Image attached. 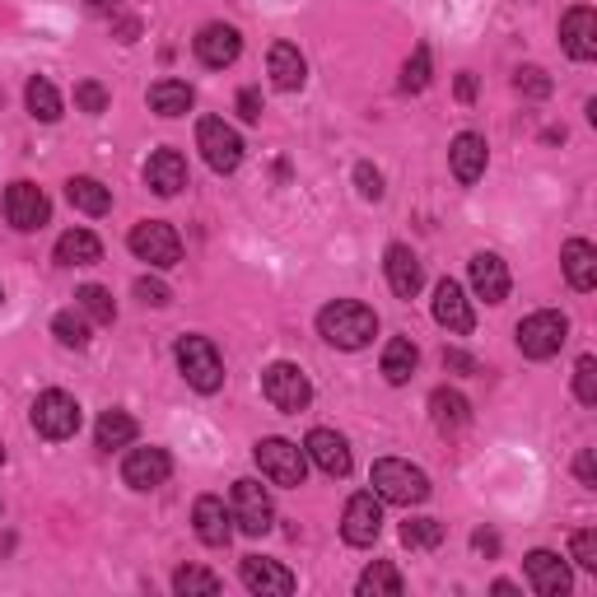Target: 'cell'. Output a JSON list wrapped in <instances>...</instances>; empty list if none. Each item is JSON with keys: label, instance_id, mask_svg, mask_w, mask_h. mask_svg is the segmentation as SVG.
I'll list each match as a JSON object with an SVG mask.
<instances>
[{"label": "cell", "instance_id": "f5cc1de1", "mask_svg": "<svg viewBox=\"0 0 597 597\" xmlns=\"http://www.w3.org/2000/svg\"><path fill=\"white\" fill-rule=\"evenodd\" d=\"M89 5H93V10H99V14H107V10H113V14H117V5H122V0H89Z\"/></svg>", "mask_w": 597, "mask_h": 597}, {"label": "cell", "instance_id": "83f0119b", "mask_svg": "<svg viewBox=\"0 0 597 597\" xmlns=\"http://www.w3.org/2000/svg\"><path fill=\"white\" fill-rule=\"evenodd\" d=\"M56 262L61 266H93V262H103V243L93 239L89 229H66L56 239Z\"/></svg>", "mask_w": 597, "mask_h": 597}, {"label": "cell", "instance_id": "7402d4cb", "mask_svg": "<svg viewBox=\"0 0 597 597\" xmlns=\"http://www.w3.org/2000/svg\"><path fill=\"white\" fill-rule=\"evenodd\" d=\"M192 523H196V537L206 546H229V537H233V513L225 509V499H219V495H201L196 499Z\"/></svg>", "mask_w": 597, "mask_h": 597}, {"label": "cell", "instance_id": "603a6c76", "mask_svg": "<svg viewBox=\"0 0 597 597\" xmlns=\"http://www.w3.org/2000/svg\"><path fill=\"white\" fill-rule=\"evenodd\" d=\"M266 71H271V85L285 89V93L304 89V80H308V61H304V52H298L294 42H271V52H266Z\"/></svg>", "mask_w": 597, "mask_h": 597}, {"label": "cell", "instance_id": "f907efd6", "mask_svg": "<svg viewBox=\"0 0 597 597\" xmlns=\"http://www.w3.org/2000/svg\"><path fill=\"white\" fill-rule=\"evenodd\" d=\"M140 38V24L136 20H117V42H136Z\"/></svg>", "mask_w": 597, "mask_h": 597}, {"label": "cell", "instance_id": "1f68e13d", "mask_svg": "<svg viewBox=\"0 0 597 597\" xmlns=\"http://www.w3.org/2000/svg\"><path fill=\"white\" fill-rule=\"evenodd\" d=\"M93 439H99V448H131L136 444V420L127 411H103L99 425H93Z\"/></svg>", "mask_w": 597, "mask_h": 597}, {"label": "cell", "instance_id": "8fae6325", "mask_svg": "<svg viewBox=\"0 0 597 597\" xmlns=\"http://www.w3.org/2000/svg\"><path fill=\"white\" fill-rule=\"evenodd\" d=\"M383 532V499L365 491V495H351V505L341 513V537L351 546H373Z\"/></svg>", "mask_w": 597, "mask_h": 597}, {"label": "cell", "instance_id": "5bb4252c", "mask_svg": "<svg viewBox=\"0 0 597 597\" xmlns=\"http://www.w3.org/2000/svg\"><path fill=\"white\" fill-rule=\"evenodd\" d=\"M168 477H173V458L164 448H131L127 462H122V481L131 491H160Z\"/></svg>", "mask_w": 597, "mask_h": 597}, {"label": "cell", "instance_id": "7dc6e473", "mask_svg": "<svg viewBox=\"0 0 597 597\" xmlns=\"http://www.w3.org/2000/svg\"><path fill=\"white\" fill-rule=\"evenodd\" d=\"M444 369H453V373H477L481 365L471 359L467 351H444Z\"/></svg>", "mask_w": 597, "mask_h": 597}, {"label": "cell", "instance_id": "9a60e30c", "mask_svg": "<svg viewBox=\"0 0 597 597\" xmlns=\"http://www.w3.org/2000/svg\"><path fill=\"white\" fill-rule=\"evenodd\" d=\"M196 61L201 66H211V71H225V66H233L239 61V52H243V38H239V28L233 24H206L196 34Z\"/></svg>", "mask_w": 597, "mask_h": 597}, {"label": "cell", "instance_id": "d4e9b609", "mask_svg": "<svg viewBox=\"0 0 597 597\" xmlns=\"http://www.w3.org/2000/svg\"><path fill=\"white\" fill-rule=\"evenodd\" d=\"M145 182H150V192H160V196H178L187 187V160L178 150H154L145 164Z\"/></svg>", "mask_w": 597, "mask_h": 597}, {"label": "cell", "instance_id": "44dd1931", "mask_svg": "<svg viewBox=\"0 0 597 597\" xmlns=\"http://www.w3.org/2000/svg\"><path fill=\"white\" fill-rule=\"evenodd\" d=\"M471 290L485 304H505L509 298V266L499 253H477L471 257Z\"/></svg>", "mask_w": 597, "mask_h": 597}, {"label": "cell", "instance_id": "6da1fadb", "mask_svg": "<svg viewBox=\"0 0 597 597\" xmlns=\"http://www.w3.org/2000/svg\"><path fill=\"white\" fill-rule=\"evenodd\" d=\"M318 332L322 341H332L336 351H365V345L379 336V318H373L369 304L359 298H336L318 313Z\"/></svg>", "mask_w": 597, "mask_h": 597}, {"label": "cell", "instance_id": "ba28073f", "mask_svg": "<svg viewBox=\"0 0 597 597\" xmlns=\"http://www.w3.org/2000/svg\"><path fill=\"white\" fill-rule=\"evenodd\" d=\"M564 341H570V322H564V313H556V308H542L518 322V351L528 359H551Z\"/></svg>", "mask_w": 597, "mask_h": 597}, {"label": "cell", "instance_id": "2e32d148", "mask_svg": "<svg viewBox=\"0 0 597 597\" xmlns=\"http://www.w3.org/2000/svg\"><path fill=\"white\" fill-rule=\"evenodd\" d=\"M239 574H243V588L247 593H262V597H290L294 593V574L285 570V564H276V560L243 556Z\"/></svg>", "mask_w": 597, "mask_h": 597}, {"label": "cell", "instance_id": "11a10c76", "mask_svg": "<svg viewBox=\"0 0 597 597\" xmlns=\"http://www.w3.org/2000/svg\"><path fill=\"white\" fill-rule=\"evenodd\" d=\"M0 298H5V290H0Z\"/></svg>", "mask_w": 597, "mask_h": 597}, {"label": "cell", "instance_id": "c3c4849f", "mask_svg": "<svg viewBox=\"0 0 597 597\" xmlns=\"http://www.w3.org/2000/svg\"><path fill=\"white\" fill-rule=\"evenodd\" d=\"M574 471H579V481H584V485H597V462H593V448H584V453H579Z\"/></svg>", "mask_w": 597, "mask_h": 597}, {"label": "cell", "instance_id": "e575fe53", "mask_svg": "<svg viewBox=\"0 0 597 597\" xmlns=\"http://www.w3.org/2000/svg\"><path fill=\"white\" fill-rule=\"evenodd\" d=\"M75 308H80L89 322H103V327L117 322V304H113V294H107L103 285H80V290H75Z\"/></svg>", "mask_w": 597, "mask_h": 597}, {"label": "cell", "instance_id": "74e56055", "mask_svg": "<svg viewBox=\"0 0 597 597\" xmlns=\"http://www.w3.org/2000/svg\"><path fill=\"white\" fill-rule=\"evenodd\" d=\"M173 593H182V597H215L219 593V579L211 570H201V564H182L178 574H173Z\"/></svg>", "mask_w": 597, "mask_h": 597}, {"label": "cell", "instance_id": "60d3db41", "mask_svg": "<svg viewBox=\"0 0 597 597\" xmlns=\"http://www.w3.org/2000/svg\"><path fill=\"white\" fill-rule=\"evenodd\" d=\"M574 397L584 406H597V359L593 355H584L574 365Z\"/></svg>", "mask_w": 597, "mask_h": 597}, {"label": "cell", "instance_id": "816d5d0a", "mask_svg": "<svg viewBox=\"0 0 597 597\" xmlns=\"http://www.w3.org/2000/svg\"><path fill=\"white\" fill-rule=\"evenodd\" d=\"M458 99H462V103L477 99V80H471V75H458Z\"/></svg>", "mask_w": 597, "mask_h": 597}, {"label": "cell", "instance_id": "7c38bea8", "mask_svg": "<svg viewBox=\"0 0 597 597\" xmlns=\"http://www.w3.org/2000/svg\"><path fill=\"white\" fill-rule=\"evenodd\" d=\"M5 219L20 233H34V229H42L47 219H52V201H47V192H42V187H34V182H10Z\"/></svg>", "mask_w": 597, "mask_h": 597}, {"label": "cell", "instance_id": "b9f144b4", "mask_svg": "<svg viewBox=\"0 0 597 597\" xmlns=\"http://www.w3.org/2000/svg\"><path fill=\"white\" fill-rule=\"evenodd\" d=\"M75 107H80V113H89V117L107 113V89H103L99 80H80V85H75Z\"/></svg>", "mask_w": 597, "mask_h": 597}, {"label": "cell", "instance_id": "8d00e7d4", "mask_svg": "<svg viewBox=\"0 0 597 597\" xmlns=\"http://www.w3.org/2000/svg\"><path fill=\"white\" fill-rule=\"evenodd\" d=\"M52 332L61 345H71V351H85L89 345V318L80 308H66V313H56L52 318Z\"/></svg>", "mask_w": 597, "mask_h": 597}, {"label": "cell", "instance_id": "f546056e", "mask_svg": "<svg viewBox=\"0 0 597 597\" xmlns=\"http://www.w3.org/2000/svg\"><path fill=\"white\" fill-rule=\"evenodd\" d=\"M430 411H434V425L439 430H462L471 420V402L462 397L458 388H434L430 392Z\"/></svg>", "mask_w": 597, "mask_h": 597}, {"label": "cell", "instance_id": "4dcf8cb0", "mask_svg": "<svg viewBox=\"0 0 597 597\" xmlns=\"http://www.w3.org/2000/svg\"><path fill=\"white\" fill-rule=\"evenodd\" d=\"M66 201L75 211H85V215H107V211H113V192H107L99 178H71L66 182Z\"/></svg>", "mask_w": 597, "mask_h": 597}, {"label": "cell", "instance_id": "484cf974", "mask_svg": "<svg viewBox=\"0 0 597 597\" xmlns=\"http://www.w3.org/2000/svg\"><path fill=\"white\" fill-rule=\"evenodd\" d=\"M560 266H564V280H570L579 294H588L597 285V247L593 243L570 239L564 243V253H560Z\"/></svg>", "mask_w": 597, "mask_h": 597}, {"label": "cell", "instance_id": "ee69618b", "mask_svg": "<svg viewBox=\"0 0 597 597\" xmlns=\"http://www.w3.org/2000/svg\"><path fill=\"white\" fill-rule=\"evenodd\" d=\"M136 298H140V304H150V308L173 304L168 285H164V280H154V276H140V280H136Z\"/></svg>", "mask_w": 597, "mask_h": 597}, {"label": "cell", "instance_id": "db71d44e", "mask_svg": "<svg viewBox=\"0 0 597 597\" xmlns=\"http://www.w3.org/2000/svg\"><path fill=\"white\" fill-rule=\"evenodd\" d=\"M0 462H5V448H0Z\"/></svg>", "mask_w": 597, "mask_h": 597}, {"label": "cell", "instance_id": "277c9868", "mask_svg": "<svg viewBox=\"0 0 597 597\" xmlns=\"http://www.w3.org/2000/svg\"><path fill=\"white\" fill-rule=\"evenodd\" d=\"M178 369L196 392H219L225 388V359H219L215 341L206 336H182L178 341Z\"/></svg>", "mask_w": 597, "mask_h": 597}, {"label": "cell", "instance_id": "7a4b0ae2", "mask_svg": "<svg viewBox=\"0 0 597 597\" xmlns=\"http://www.w3.org/2000/svg\"><path fill=\"white\" fill-rule=\"evenodd\" d=\"M369 481H373V495H379L383 505L411 509V505H420V499H430V477L420 467L402 462V458H379Z\"/></svg>", "mask_w": 597, "mask_h": 597}, {"label": "cell", "instance_id": "f35d334b", "mask_svg": "<svg viewBox=\"0 0 597 597\" xmlns=\"http://www.w3.org/2000/svg\"><path fill=\"white\" fill-rule=\"evenodd\" d=\"M425 85H430V47L420 42L416 52H411V61L402 66V89H406V93H420Z\"/></svg>", "mask_w": 597, "mask_h": 597}, {"label": "cell", "instance_id": "e0dca14e", "mask_svg": "<svg viewBox=\"0 0 597 597\" xmlns=\"http://www.w3.org/2000/svg\"><path fill=\"white\" fill-rule=\"evenodd\" d=\"M304 453H308V462L327 471V477H351V444L336 434V430H313L304 439Z\"/></svg>", "mask_w": 597, "mask_h": 597}, {"label": "cell", "instance_id": "ac0fdd59", "mask_svg": "<svg viewBox=\"0 0 597 597\" xmlns=\"http://www.w3.org/2000/svg\"><path fill=\"white\" fill-rule=\"evenodd\" d=\"M523 574H528V584L537 588L542 597H564L570 593V564H564L556 551H532L528 560H523Z\"/></svg>", "mask_w": 597, "mask_h": 597}, {"label": "cell", "instance_id": "d6a6232c", "mask_svg": "<svg viewBox=\"0 0 597 597\" xmlns=\"http://www.w3.org/2000/svg\"><path fill=\"white\" fill-rule=\"evenodd\" d=\"M402 588H406V584H402V574L392 570L388 560H373L369 570L359 574V584H355L359 597H402Z\"/></svg>", "mask_w": 597, "mask_h": 597}, {"label": "cell", "instance_id": "30bf717a", "mask_svg": "<svg viewBox=\"0 0 597 597\" xmlns=\"http://www.w3.org/2000/svg\"><path fill=\"white\" fill-rule=\"evenodd\" d=\"M196 150L206 154L215 173H233L243 164V136L229 127L225 117H201L196 122Z\"/></svg>", "mask_w": 597, "mask_h": 597}, {"label": "cell", "instance_id": "f6af8a7d", "mask_svg": "<svg viewBox=\"0 0 597 597\" xmlns=\"http://www.w3.org/2000/svg\"><path fill=\"white\" fill-rule=\"evenodd\" d=\"M355 182H359V196H369V201H383V173H379V168L359 164V168H355Z\"/></svg>", "mask_w": 597, "mask_h": 597}, {"label": "cell", "instance_id": "836d02e7", "mask_svg": "<svg viewBox=\"0 0 597 597\" xmlns=\"http://www.w3.org/2000/svg\"><path fill=\"white\" fill-rule=\"evenodd\" d=\"M24 99H28V113H34L38 122H61V93H56V85L52 80H42V75H34L28 80V89H24Z\"/></svg>", "mask_w": 597, "mask_h": 597}, {"label": "cell", "instance_id": "d6986e66", "mask_svg": "<svg viewBox=\"0 0 597 597\" xmlns=\"http://www.w3.org/2000/svg\"><path fill=\"white\" fill-rule=\"evenodd\" d=\"M560 42H564V52H570L574 61H593V56H597V14H593L588 5L564 10Z\"/></svg>", "mask_w": 597, "mask_h": 597}, {"label": "cell", "instance_id": "4fadbf2b", "mask_svg": "<svg viewBox=\"0 0 597 597\" xmlns=\"http://www.w3.org/2000/svg\"><path fill=\"white\" fill-rule=\"evenodd\" d=\"M434 322L453 336H467L477 327V313H471V298L462 294L458 280H439L434 285Z\"/></svg>", "mask_w": 597, "mask_h": 597}, {"label": "cell", "instance_id": "681fc988", "mask_svg": "<svg viewBox=\"0 0 597 597\" xmlns=\"http://www.w3.org/2000/svg\"><path fill=\"white\" fill-rule=\"evenodd\" d=\"M471 546H477L481 556H495V551H499V537H495V532H477V537H471Z\"/></svg>", "mask_w": 597, "mask_h": 597}, {"label": "cell", "instance_id": "ffe728a7", "mask_svg": "<svg viewBox=\"0 0 597 597\" xmlns=\"http://www.w3.org/2000/svg\"><path fill=\"white\" fill-rule=\"evenodd\" d=\"M383 271H388V285L397 298H416L420 285H425V271H420V257L411 253L406 243H392L388 257H383Z\"/></svg>", "mask_w": 597, "mask_h": 597}, {"label": "cell", "instance_id": "f1b7e54d", "mask_svg": "<svg viewBox=\"0 0 597 597\" xmlns=\"http://www.w3.org/2000/svg\"><path fill=\"white\" fill-rule=\"evenodd\" d=\"M192 103H196V93L187 80H154L150 85V107L160 117H182V113H192Z\"/></svg>", "mask_w": 597, "mask_h": 597}, {"label": "cell", "instance_id": "4316f807", "mask_svg": "<svg viewBox=\"0 0 597 597\" xmlns=\"http://www.w3.org/2000/svg\"><path fill=\"white\" fill-rule=\"evenodd\" d=\"M416 365H420L416 341H411V336H392L388 351H383V379H388L392 388H402V383H411Z\"/></svg>", "mask_w": 597, "mask_h": 597}, {"label": "cell", "instance_id": "9c48e42d", "mask_svg": "<svg viewBox=\"0 0 597 597\" xmlns=\"http://www.w3.org/2000/svg\"><path fill=\"white\" fill-rule=\"evenodd\" d=\"M127 243H131V253L140 262L160 266V271H168V266L182 262V239H178V229H173V225H164V219H140Z\"/></svg>", "mask_w": 597, "mask_h": 597}, {"label": "cell", "instance_id": "52a82bcc", "mask_svg": "<svg viewBox=\"0 0 597 597\" xmlns=\"http://www.w3.org/2000/svg\"><path fill=\"white\" fill-rule=\"evenodd\" d=\"M233 523H239V532H247V537H266V532L276 528V505H271V495H266V485L253 481V477H243V481H233Z\"/></svg>", "mask_w": 597, "mask_h": 597}, {"label": "cell", "instance_id": "bcb514c9", "mask_svg": "<svg viewBox=\"0 0 597 597\" xmlns=\"http://www.w3.org/2000/svg\"><path fill=\"white\" fill-rule=\"evenodd\" d=\"M239 117L243 122H262V93L257 89H243L239 93Z\"/></svg>", "mask_w": 597, "mask_h": 597}, {"label": "cell", "instance_id": "d590c367", "mask_svg": "<svg viewBox=\"0 0 597 597\" xmlns=\"http://www.w3.org/2000/svg\"><path fill=\"white\" fill-rule=\"evenodd\" d=\"M402 542L411 546V551H434V546L444 542V523H439V518H406Z\"/></svg>", "mask_w": 597, "mask_h": 597}, {"label": "cell", "instance_id": "cb8c5ba5", "mask_svg": "<svg viewBox=\"0 0 597 597\" xmlns=\"http://www.w3.org/2000/svg\"><path fill=\"white\" fill-rule=\"evenodd\" d=\"M485 136H477V131H462L458 140H453V150H448V164H453V178H458L462 187H471V182H481V173H485Z\"/></svg>", "mask_w": 597, "mask_h": 597}, {"label": "cell", "instance_id": "5b68a950", "mask_svg": "<svg viewBox=\"0 0 597 597\" xmlns=\"http://www.w3.org/2000/svg\"><path fill=\"white\" fill-rule=\"evenodd\" d=\"M262 392H266V402H271L276 411H285V416H298V411H304V406L313 402V383L304 379V369L290 365V359H276V365H266Z\"/></svg>", "mask_w": 597, "mask_h": 597}, {"label": "cell", "instance_id": "7bdbcfd3", "mask_svg": "<svg viewBox=\"0 0 597 597\" xmlns=\"http://www.w3.org/2000/svg\"><path fill=\"white\" fill-rule=\"evenodd\" d=\"M570 556L584 564V570H597V532H593V528L574 532V537H570Z\"/></svg>", "mask_w": 597, "mask_h": 597}, {"label": "cell", "instance_id": "ab89813d", "mask_svg": "<svg viewBox=\"0 0 597 597\" xmlns=\"http://www.w3.org/2000/svg\"><path fill=\"white\" fill-rule=\"evenodd\" d=\"M513 89L528 93V99H546V93H551V75H546L542 66H518L513 71Z\"/></svg>", "mask_w": 597, "mask_h": 597}, {"label": "cell", "instance_id": "8992f818", "mask_svg": "<svg viewBox=\"0 0 597 597\" xmlns=\"http://www.w3.org/2000/svg\"><path fill=\"white\" fill-rule=\"evenodd\" d=\"M253 458L271 485H290L294 491V485H304V477H308V453L290 444V439H262L253 448Z\"/></svg>", "mask_w": 597, "mask_h": 597}, {"label": "cell", "instance_id": "3957f363", "mask_svg": "<svg viewBox=\"0 0 597 597\" xmlns=\"http://www.w3.org/2000/svg\"><path fill=\"white\" fill-rule=\"evenodd\" d=\"M34 430L42 439H52V444H61V439H75L80 434V402L71 397V392H61V388H47L38 392V402H34Z\"/></svg>", "mask_w": 597, "mask_h": 597}]
</instances>
